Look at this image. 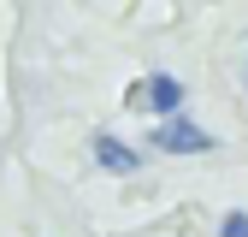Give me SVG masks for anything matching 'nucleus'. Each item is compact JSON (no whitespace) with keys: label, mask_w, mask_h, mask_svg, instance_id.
<instances>
[{"label":"nucleus","mask_w":248,"mask_h":237,"mask_svg":"<svg viewBox=\"0 0 248 237\" xmlns=\"http://www.w3.org/2000/svg\"><path fill=\"white\" fill-rule=\"evenodd\" d=\"M130 107H148V113H177L183 107V83L177 77H148V83H130L124 89Z\"/></svg>","instance_id":"f03ea898"},{"label":"nucleus","mask_w":248,"mask_h":237,"mask_svg":"<svg viewBox=\"0 0 248 237\" xmlns=\"http://www.w3.org/2000/svg\"><path fill=\"white\" fill-rule=\"evenodd\" d=\"M154 148H166V154H207L213 136H207L201 125H189L183 113H166V125L154 131Z\"/></svg>","instance_id":"f257e3e1"},{"label":"nucleus","mask_w":248,"mask_h":237,"mask_svg":"<svg viewBox=\"0 0 248 237\" xmlns=\"http://www.w3.org/2000/svg\"><path fill=\"white\" fill-rule=\"evenodd\" d=\"M95 160L107 166V172H142V154H136V148L130 142H118V136H95Z\"/></svg>","instance_id":"7ed1b4c3"},{"label":"nucleus","mask_w":248,"mask_h":237,"mask_svg":"<svg viewBox=\"0 0 248 237\" xmlns=\"http://www.w3.org/2000/svg\"><path fill=\"white\" fill-rule=\"evenodd\" d=\"M219 237H248V214L236 207V214H225V225H219Z\"/></svg>","instance_id":"20e7f679"}]
</instances>
